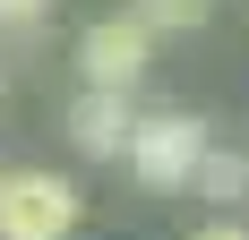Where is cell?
<instances>
[{"label": "cell", "mask_w": 249, "mask_h": 240, "mask_svg": "<svg viewBox=\"0 0 249 240\" xmlns=\"http://www.w3.org/2000/svg\"><path fill=\"white\" fill-rule=\"evenodd\" d=\"M129 171L146 180V189H189V171H198L206 154V120L198 112H146V120H129Z\"/></svg>", "instance_id": "6da1fadb"}, {"label": "cell", "mask_w": 249, "mask_h": 240, "mask_svg": "<svg viewBox=\"0 0 249 240\" xmlns=\"http://www.w3.org/2000/svg\"><path fill=\"white\" fill-rule=\"evenodd\" d=\"M43 9H52V0H0V26H35Z\"/></svg>", "instance_id": "52a82bcc"}, {"label": "cell", "mask_w": 249, "mask_h": 240, "mask_svg": "<svg viewBox=\"0 0 249 240\" xmlns=\"http://www.w3.org/2000/svg\"><path fill=\"white\" fill-rule=\"evenodd\" d=\"M129 86H86V95L69 103V146L77 154H95V163H121V146H129Z\"/></svg>", "instance_id": "277c9868"}, {"label": "cell", "mask_w": 249, "mask_h": 240, "mask_svg": "<svg viewBox=\"0 0 249 240\" xmlns=\"http://www.w3.org/2000/svg\"><path fill=\"white\" fill-rule=\"evenodd\" d=\"M155 60V26L129 9V17H95L86 34H77V69H86V86H138Z\"/></svg>", "instance_id": "3957f363"}, {"label": "cell", "mask_w": 249, "mask_h": 240, "mask_svg": "<svg viewBox=\"0 0 249 240\" xmlns=\"http://www.w3.org/2000/svg\"><path fill=\"white\" fill-rule=\"evenodd\" d=\"M198 240H249V232H241V223H206Z\"/></svg>", "instance_id": "ba28073f"}, {"label": "cell", "mask_w": 249, "mask_h": 240, "mask_svg": "<svg viewBox=\"0 0 249 240\" xmlns=\"http://www.w3.org/2000/svg\"><path fill=\"white\" fill-rule=\"evenodd\" d=\"M138 17H146L155 34H189V26L215 17V0H138Z\"/></svg>", "instance_id": "8992f818"}, {"label": "cell", "mask_w": 249, "mask_h": 240, "mask_svg": "<svg viewBox=\"0 0 249 240\" xmlns=\"http://www.w3.org/2000/svg\"><path fill=\"white\" fill-rule=\"evenodd\" d=\"M77 189L60 171H0V240H69Z\"/></svg>", "instance_id": "7a4b0ae2"}, {"label": "cell", "mask_w": 249, "mask_h": 240, "mask_svg": "<svg viewBox=\"0 0 249 240\" xmlns=\"http://www.w3.org/2000/svg\"><path fill=\"white\" fill-rule=\"evenodd\" d=\"M189 189H198V197H215V206H241V197H249V163L206 146V154H198V171H189Z\"/></svg>", "instance_id": "5b68a950"}]
</instances>
